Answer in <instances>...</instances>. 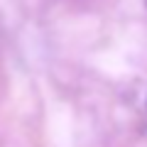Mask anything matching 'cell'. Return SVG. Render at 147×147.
<instances>
[{"instance_id":"obj_2","label":"cell","mask_w":147,"mask_h":147,"mask_svg":"<svg viewBox=\"0 0 147 147\" xmlns=\"http://www.w3.org/2000/svg\"><path fill=\"white\" fill-rule=\"evenodd\" d=\"M145 3H147V0H145Z\"/></svg>"},{"instance_id":"obj_1","label":"cell","mask_w":147,"mask_h":147,"mask_svg":"<svg viewBox=\"0 0 147 147\" xmlns=\"http://www.w3.org/2000/svg\"><path fill=\"white\" fill-rule=\"evenodd\" d=\"M140 115H142V123L147 127V88L142 91V98H140Z\"/></svg>"}]
</instances>
